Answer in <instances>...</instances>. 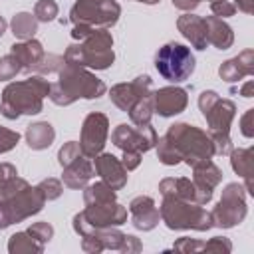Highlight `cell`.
<instances>
[{
	"label": "cell",
	"mask_w": 254,
	"mask_h": 254,
	"mask_svg": "<svg viewBox=\"0 0 254 254\" xmlns=\"http://www.w3.org/2000/svg\"><path fill=\"white\" fill-rule=\"evenodd\" d=\"M155 67L157 71L169 79V81H185L192 69H194V58L190 54L189 48L181 46V44H167L163 46L157 56H155Z\"/></svg>",
	"instance_id": "cell-1"
}]
</instances>
